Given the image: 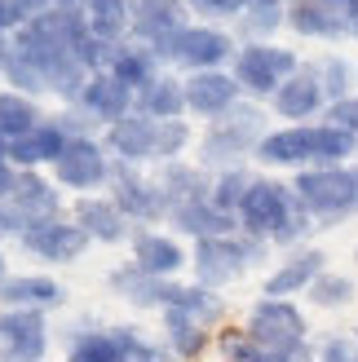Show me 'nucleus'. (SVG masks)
Segmentation results:
<instances>
[{"label": "nucleus", "mask_w": 358, "mask_h": 362, "mask_svg": "<svg viewBox=\"0 0 358 362\" xmlns=\"http://www.w3.org/2000/svg\"><path fill=\"white\" fill-rule=\"evenodd\" d=\"M195 141V129L190 119H159L155 129V164H173V159H182Z\"/></svg>", "instance_id": "obj_37"}, {"label": "nucleus", "mask_w": 358, "mask_h": 362, "mask_svg": "<svg viewBox=\"0 0 358 362\" xmlns=\"http://www.w3.org/2000/svg\"><path fill=\"white\" fill-rule=\"evenodd\" d=\"M350 155H358V137L332 124H288L270 129L257 146V164L270 168H341Z\"/></svg>", "instance_id": "obj_1"}, {"label": "nucleus", "mask_w": 358, "mask_h": 362, "mask_svg": "<svg viewBox=\"0 0 358 362\" xmlns=\"http://www.w3.org/2000/svg\"><path fill=\"white\" fill-rule=\"evenodd\" d=\"M310 300L318 305V310H336V305H350L354 300V283L345 279V274H318L314 279V287H310Z\"/></svg>", "instance_id": "obj_39"}, {"label": "nucleus", "mask_w": 358, "mask_h": 362, "mask_svg": "<svg viewBox=\"0 0 358 362\" xmlns=\"http://www.w3.org/2000/svg\"><path fill=\"white\" fill-rule=\"evenodd\" d=\"M0 159H9V137L0 133Z\"/></svg>", "instance_id": "obj_48"}, {"label": "nucleus", "mask_w": 358, "mask_h": 362, "mask_svg": "<svg viewBox=\"0 0 358 362\" xmlns=\"http://www.w3.org/2000/svg\"><path fill=\"white\" fill-rule=\"evenodd\" d=\"M221 354L230 362H275V354H265L248 332H226L221 336Z\"/></svg>", "instance_id": "obj_41"}, {"label": "nucleus", "mask_w": 358, "mask_h": 362, "mask_svg": "<svg viewBox=\"0 0 358 362\" xmlns=\"http://www.w3.org/2000/svg\"><path fill=\"white\" fill-rule=\"evenodd\" d=\"M80 106L102 124V129H111V124H120L124 115L137 111V93H133V88H124L111 71H98V76H88L84 93H80Z\"/></svg>", "instance_id": "obj_18"}, {"label": "nucleus", "mask_w": 358, "mask_h": 362, "mask_svg": "<svg viewBox=\"0 0 358 362\" xmlns=\"http://www.w3.org/2000/svg\"><path fill=\"white\" fill-rule=\"evenodd\" d=\"M323 124H332V129H345L358 137V93L341 98V102H332L328 111H323Z\"/></svg>", "instance_id": "obj_43"}, {"label": "nucleus", "mask_w": 358, "mask_h": 362, "mask_svg": "<svg viewBox=\"0 0 358 362\" xmlns=\"http://www.w3.org/2000/svg\"><path fill=\"white\" fill-rule=\"evenodd\" d=\"M155 181L159 190L168 194L173 208L182 204H200V199H208L212 190V177L200 168V164H186V159H173V164H155Z\"/></svg>", "instance_id": "obj_27"}, {"label": "nucleus", "mask_w": 358, "mask_h": 362, "mask_svg": "<svg viewBox=\"0 0 358 362\" xmlns=\"http://www.w3.org/2000/svg\"><path fill=\"white\" fill-rule=\"evenodd\" d=\"M243 102V88L230 71H195L186 76V115L195 119H221Z\"/></svg>", "instance_id": "obj_13"}, {"label": "nucleus", "mask_w": 358, "mask_h": 362, "mask_svg": "<svg viewBox=\"0 0 358 362\" xmlns=\"http://www.w3.org/2000/svg\"><path fill=\"white\" fill-rule=\"evenodd\" d=\"M292 194L314 221H341L358 208V181L354 168H301L292 177Z\"/></svg>", "instance_id": "obj_5"}, {"label": "nucleus", "mask_w": 358, "mask_h": 362, "mask_svg": "<svg viewBox=\"0 0 358 362\" xmlns=\"http://www.w3.org/2000/svg\"><path fill=\"white\" fill-rule=\"evenodd\" d=\"M182 27H190L186 0H133V31H129V40L155 49V45L173 40Z\"/></svg>", "instance_id": "obj_15"}, {"label": "nucleus", "mask_w": 358, "mask_h": 362, "mask_svg": "<svg viewBox=\"0 0 358 362\" xmlns=\"http://www.w3.org/2000/svg\"><path fill=\"white\" fill-rule=\"evenodd\" d=\"M168 226H177L182 234H190L195 243H204V239H226V234H239V230H243L235 212L212 208L208 199H200V204H182V208H173V212H168Z\"/></svg>", "instance_id": "obj_22"}, {"label": "nucleus", "mask_w": 358, "mask_h": 362, "mask_svg": "<svg viewBox=\"0 0 358 362\" xmlns=\"http://www.w3.org/2000/svg\"><path fill=\"white\" fill-rule=\"evenodd\" d=\"M13 31H18V13H13L9 0H0V40H9Z\"/></svg>", "instance_id": "obj_46"}, {"label": "nucleus", "mask_w": 358, "mask_h": 362, "mask_svg": "<svg viewBox=\"0 0 358 362\" xmlns=\"http://www.w3.org/2000/svg\"><path fill=\"white\" fill-rule=\"evenodd\" d=\"M296 208L301 204H296L292 186H283V181H275V177H257L253 190H248V199H243V208H239V226H243V234H257V239L275 243L283 234V226L292 221Z\"/></svg>", "instance_id": "obj_8"}, {"label": "nucleus", "mask_w": 358, "mask_h": 362, "mask_svg": "<svg viewBox=\"0 0 358 362\" xmlns=\"http://www.w3.org/2000/svg\"><path fill=\"white\" fill-rule=\"evenodd\" d=\"M253 181H257V177L248 173V168H226V173H217V177H212V190H208V204L239 216L248 190H253Z\"/></svg>", "instance_id": "obj_35"}, {"label": "nucleus", "mask_w": 358, "mask_h": 362, "mask_svg": "<svg viewBox=\"0 0 358 362\" xmlns=\"http://www.w3.org/2000/svg\"><path fill=\"white\" fill-rule=\"evenodd\" d=\"M306 66L301 62V53L296 49H283V45H239L235 53V62H230V76L239 80L243 88V98H253V102H270L283 84H288L296 71Z\"/></svg>", "instance_id": "obj_4"}, {"label": "nucleus", "mask_w": 358, "mask_h": 362, "mask_svg": "<svg viewBox=\"0 0 358 362\" xmlns=\"http://www.w3.org/2000/svg\"><path fill=\"white\" fill-rule=\"evenodd\" d=\"M345 18H350V23H358V0H345Z\"/></svg>", "instance_id": "obj_47"}, {"label": "nucleus", "mask_w": 358, "mask_h": 362, "mask_svg": "<svg viewBox=\"0 0 358 362\" xmlns=\"http://www.w3.org/2000/svg\"><path fill=\"white\" fill-rule=\"evenodd\" d=\"M49 119H58V129H62L67 137H98V119L88 115L80 102L62 106V111H58V115H49Z\"/></svg>", "instance_id": "obj_42"}, {"label": "nucleus", "mask_w": 358, "mask_h": 362, "mask_svg": "<svg viewBox=\"0 0 358 362\" xmlns=\"http://www.w3.org/2000/svg\"><path fill=\"white\" fill-rule=\"evenodd\" d=\"M67 141H71V137L58 129V119H45L35 133L13 137V141H9V164H13L18 173H40V168H53V164L62 159Z\"/></svg>", "instance_id": "obj_19"}, {"label": "nucleus", "mask_w": 358, "mask_h": 362, "mask_svg": "<svg viewBox=\"0 0 358 362\" xmlns=\"http://www.w3.org/2000/svg\"><path fill=\"white\" fill-rule=\"evenodd\" d=\"M111 173H115V159L102 146V137H71L62 159L53 164V181L62 190H76L80 199L111 186Z\"/></svg>", "instance_id": "obj_7"}, {"label": "nucleus", "mask_w": 358, "mask_h": 362, "mask_svg": "<svg viewBox=\"0 0 358 362\" xmlns=\"http://www.w3.org/2000/svg\"><path fill=\"white\" fill-rule=\"evenodd\" d=\"M49 327L40 310H0V362H40Z\"/></svg>", "instance_id": "obj_12"}, {"label": "nucleus", "mask_w": 358, "mask_h": 362, "mask_svg": "<svg viewBox=\"0 0 358 362\" xmlns=\"http://www.w3.org/2000/svg\"><path fill=\"white\" fill-rule=\"evenodd\" d=\"M88 31L106 45H124L133 31V0H80Z\"/></svg>", "instance_id": "obj_29"}, {"label": "nucleus", "mask_w": 358, "mask_h": 362, "mask_svg": "<svg viewBox=\"0 0 358 362\" xmlns=\"http://www.w3.org/2000/svg\"><path fill=\"white\" fill-rule=\"evenodd\" d=\"M111 292H120L124 300H133L137 310H159V305H164V310H173V300L182 296V287H177L173 279H155V274H146V269L142 265H120V269H111Z\"/></svg>", "instance_id": "obj_17"}, {"label": "nucleus", "mask_w": 358, "mask_h": 362, "mask_svg": "<svg viewBox=\"0 0 358 362\" xmlns=\"http://www.w3.org/2000/svg\"><path fill=\"white\" fill-rule=\"evenodd\" d=\"M310 66H314V76H318V84H323V93H328V106H332V102H341V98H350L354 66L341 58V53H323V58L310 62Z\"/></svg>", "instance_id": "obj_38"}, {"label": "nucleus", "mask_w": 358, "mask_h": 362, "mask_svg": "<svg viewBox=\"0 0 358 362\" xmlns=\"http://www.w3.org/2000/svg\"><path fill=\"white\" fill-rule=\"evenodd\" d=\"M27 226H31V216L18 208L13 199H5V204H0V239H23Z\"/></svg>", "instance_id": "obj_44"}, {"label": "nucleus", "mask_w": 358, "mask_h": 362, "mask_svg": "<svg viewBox=\"0 0 358 362\" xmlns=\"http://www.w3.org/2000/svg\"><path fill=\"white\" fill-rule=\"evenodd\" d=\"M137 111L151 119H186V80L177 76H155L146 88L137 93Z\"/></svg>", "instance_id": "obj_30"}, {"label": "nucleus", "mask_w": 358, "mask_h": 362, "mask_svg": "<svg viewBox=\"0 0 358 362\" xmlns=\"http://www.w3.org/2000/svg\"><path fill=\"white\" fill-rule=\"evenodd\" d=\"M23 243L31 257H40V261H53V265H71V261H80L84 257V247L93 243L84 234L80 221H67V216H45V221H31Z\"/></svg>", "instance_id": "obj_11"}, {"label": "nucleus", "mask_w": 358, "mask_h": 362, "mask_svg": "<svg viewBox=\"0 0 358 362\" xmlns=\"http://www.w3.org/2000/svg\"><path fill=\"white\" fill-rule=\"evenodd\" d=\"M67 362H124V349H120L115 332H80L71 340Z\"/></svg>", "instance_id": "obj_36"}, {"label": "nucleus", "mask_w": 358, "mask_h": 362, "mask_svg": "<svg viewBox=\"0 0 358 362\" xmlns=\"http://www.w3.org/2000/svg\"><path fill=\"white\" fill-rule=\"evenodd\" d=\"M173 310H177V314H186L190 322H200L204 332H212V327H217V322L226 318V300L212 292V287L190 283V287H182V296L173 300Z\"/></svg>", "instance_id": "obj_33"}, {"label": "nucleus", "mask_w": 358, "mask_h": 362, "mask_svg": "<svg viewBox=\"0 0 358 362\" xmlns=\"http://www.w3.org/2000/svg\"><path fill=\"white\" fill-rule=\"evenodd\" d=\"M155 129H159V119L133 111L120 124H111V129H102V146L111 151L115 164H133V168L155 164Z\"/></svg>", "instance_id": "obj_14"}, {"label": "nucleus", "mask_w": 358, "mask_h": 362, "mask_svg": "<svg viewBox=\"0 0 358 362\" xmlns=\"http://www.w3.org/2000/svg\"><path fill=\"white\" fill-rule=\"evenodd\" d=\"M248 5L253 0H186V9L200 13L204 23H239Z\"/></svg>", "instance_id": "obj_40"}, {"label": "nucleus", "mask_w": 358, "mask_h": 362, "mask_svg": "<svg viewBox=\"0 0 358 362\" xmlns=\"http://www.w3.org/2000/svg\"><path fill=\"white\" fill-rule=\"evenodd\" d=\"M323 5H336V9H345V0H323Z\"/></svg>", "instance_id": "obj_50"}, {"label": "nucleus", "mask_w": 358, "mask_h": 362, "mask_svg": "<svg viewBox=\"0 0 358 362\" xmlns=\"http://www.w3.org/2000/svg\"><path fill=\"white\" fill-rule=\"evenodd\" d=\"M354 35H358V23H354Z\"/></svg>", "instance_id": "obj_53"}, {"label": "nucleus", "mask_w": 358, "mask_h": 362, "mask_svg": "<svg viewBox=\"0 0 358 362\" xmlns=\"http://www.w3.org/2000/svg\"><path fill=\"white\" fill-rule=\"evenodd\" d=\"M111 76L124 84V88H133V93H142L155 76H164V62H159V53L151 49V45H137V40H124V45H115V53H111Z\"/></svg>", "instance_id": "obj_25"}, {"label": "nucleus", "mask_w": 358, "mask_h": 362, "mask_svg": "<svg viewBox=\"0 0 358 362\" xmlns=\"http://www.w3.org/2000/svg\"><path fill=\"white\" fill-rule=\"evenodd\" d=\"M354 181H358V164H354Z\"/></svg>", "instance_id": "obj_52"}, {"label": "nucleus", "mask_w": 358, "mask_h": 362, "mask_svg": "<svg viewBox=\"0 0 358 362\" xmlns=\"http://www.w3.org/2000/svg\"><path fill=\"white\" fill-rule=\"evenodd\" d=\"M155 53H159V62H173V66L190 71V76L195 71H230V62L239 53V40L217 23H190L173 40L155 45Z\"/></svg>", "instance_id": "obj_3"}, {"label": "nucleus", "mask_w": 358, "mask_h": 362, "mask_svg": "<svg viewBox=\"0 0 358 362\" xmlns=\"http://www.w3.org/2000/svg\"><path fill=\"white\" fill-rule=\"evenodd\" d=\"M279 27H288V0H253L243 9V18L235 23L243 45H270V35Z\"/></svg>", "instance_id": "obj_31"}, {"label": "nucleus", "mask_w": 358, "mask_h": 362, "mask_svg": "<svg viewBox=\"0 0 358 362\" xmlns=\"http://www.w3.org/2000/svg\"><path fill=\"white\" fill-rule=\"evenodd\" d=\"M270 111L279 119H288V124H310L314 115L328 111V93H323V84H318L314 66H301L296 76L279 88V93L270 98Z\"/></svg>", "instance_id": "obj_16"}, {"label": "nucleus", "mask_w": 358, "mask_h": 362, "mask_svg": "<svg viewBox=\"0 0 358 362\" xmlns=\"http://www.w3.org/2000/svg\"><path fill=\"white\" fill-rule=\"evenodd\" d=\"M45 119L49 115L40 111V102H35V98H23V93H13V88H0V133H5L9 141L35 133Z\"/></svg>", "instance_id": "obj_32"}, {"label": "nucleus", "mask_w": 358, "mask_h": 362, "mask_svg": "<svg viewBox=\"0 0 358 362\" xmlns=\"http://www.w3.org/2000/svg\"><path fill=\"white\" fill-rule=\"evenodd\" d=\"M62 300H67V287L49 274H18L0 287V305H5V310H40L45 314Z\"/></svg>", "instance_id": "obj_24"}, {"label": "nucleus", "mask_w": 358, "mask_h": 362, "mask_svg": "<svg viewBox=\"0 0 358 362\" xmlns=\"http://www.w3.org/2000/svg\"><path fill=\"white\" fill-rule=\"evenodd\" d=\"M111 199L120 204V212L129 216V221H168V194L159 190V181L146 177L142 168L133 164H115L111 173Z\"/></svg>", "instance_id": "obj_10"}, {"label": "nucleus", "mask_w": 358, "mask_h": 362, "mask_svg": "<svg viewBox=\"0 0 358 362\" xmlns=\"http://www.w3.org/2000/svg\"><path fill=\"white\" fill-rule=\"evenodd\" d=\"M288 27L306 40H341L354 31L345 9L323 5V0H288Z\"/></svg>", "instance_id": "obj_21"}, {"label": "nucleus", "mask_w": 358, "mask_h": 362, "mask_svg": "<svg viewBox=\"0 0 358 362\" xmlns=\"http://www.w3.org/2000/svg\"><path fill=\"white\" fill-rule=\"evenodd\" d=\"M323 252L318 247H301V252H292L288 261H283L270 279H265V296H279V300H288V296H296V292H310L314 287V279L323 274Z\"/></svg>", "instance_id": "obj_23"}, {"label": "nucleus", "mask_w": 358, "mask_h": 362, "mask_svg": "<svg viewBox=\"0 0 358 362\" xmlns=\"http://www.w3.org/2000/svg\"><path fill=\"white\" fill-rule=\"evenodd\" d=\"M53 5H80V0H53Z\"/></svg>", "instance_id": "obj_51"}, {"label": "nucleus", "mask_w": 358, "mask_h": 362, "mask_svg": "<svg viewBox=\"0 0 358 362\" xmlns=\"http://www.w3.org/2000/svg\"><path fill=\"white\" fill-rule=\"evenodd\" d=\"M71 221H80L93 243H124L129 239V216L120 212L111 194H84L71 208Z\"/></svg>", "instance_id": "obj_20"}, {"label": "nucleus", "mask_w": 358, "mask_h": 362, "mask_svg": "<svg viewBox=\"0 0 358 362\" xmlns=\"http://www.w3.org/2000/svg\"><path fill=\"white\" fill-rule=\"evenodd\" d=\"M243 332L253 336L265 354L283 358L288 349L306 345V314H301L292 300L265 296V300H257L253 310H248V327H243Z\"/></svg>", "instance_id": "obj_9"}, {"label": "nucleus", "mask_w": 358, "mask_h": 362, "mask_svg": "<svg viewBox=\"0 0 358 362\" xmlns=\"http://www.w3.org/2000/svg\"><path fill=\"white\" fill-rule=\"evenodd\" d=\"M9 283V274H5V257H0V287H5Z\"/></svg>", "instance_id": "obj_49"}, {"label": "nucleus", "mask_w": 358, "mask_h": 362, "mask_svg": "<svg viewBox=\"0 0 358 362\" xmlns=\"http://www.w3.org/2000/svg\"><path fill=\"white\" fill-rule=\"evenodd\" d=\"M265 257V239L257 234H226V239H204L195 243V279L204 287H221L235 283L248 265H257Z\"/></svg>", "instance_id": "obj_6"}, {"label": "nucleus", "mask_w": 358, "mask_h": 362, "mask_svg": "<svg viewBox=\"0 0 358 362\" xmlns=\"http://www.w3.org/2000/svg\"><path fill=\"white\" fill-rule=\"evenodd\" d=\"M265 106L243 98L230 115L212 119L204 137H200V155H195V164L200 168H243V159H257V146L265 141Z\"/></svg>", "instance_id": "obj_2"}, {"label": "nucleus", "mask_w": 358, "mask_h": 362, "mask_svg": "<svg viewBox=\"0 0 358 362\" xmlns=\"http://www.w3.org/2000/svg\"><path fill=\"white\" fill-rule=\"evenodd\" d=\"M13 190H18V168L9 164V159H0V204L13 199Z\"/></svg>", "instance_id": "obj_45"}, {"label": "nucleus", "mask_w": 358, "mask_h": 362, "mask_svg": "<svg viewBox=\"0 0 358 362\" xmlns=\"http://www.w3.org/2000/svg\"><path fill=\"white\" fill-rule=\"evenodd\" d=\"M164 340H168V354L186 358V362L208 349V332L200 322H190L186 314H177V310H164Z\"/></svg>", "instance_id": "obj_34"}, {"label": "nucleus", "mask_w": 358, "mask_h": 362, "mask_svg": "<svg viewBox=\"0 0 358 362\" xmlns=\"http://www.w3.org/2000/svg\"><path fill=\"white\" fill-rule=\"evenodd\" d=\"M133 265H142L155 279H173L177 269L186 265V252H182V243H177L173 234L142 230V234H133Z\"/></svg>", "instance_id": "obj_26"}, {"label": "nucleus", "mask_w": 358, "mask_h": 362, "mask_svg": "<svg viewBox=\"0 0 358 362\" xmlns=\"http://www.w3.org/2000/svg\"><path fill=\"white\" fill-rule=\"evenodd\" d=\"M13 204L23 208L31 221H45V216H62V186L45 173H18V190Z\"/></svg>", "instance_id": "obj_28"}]
</instances>
